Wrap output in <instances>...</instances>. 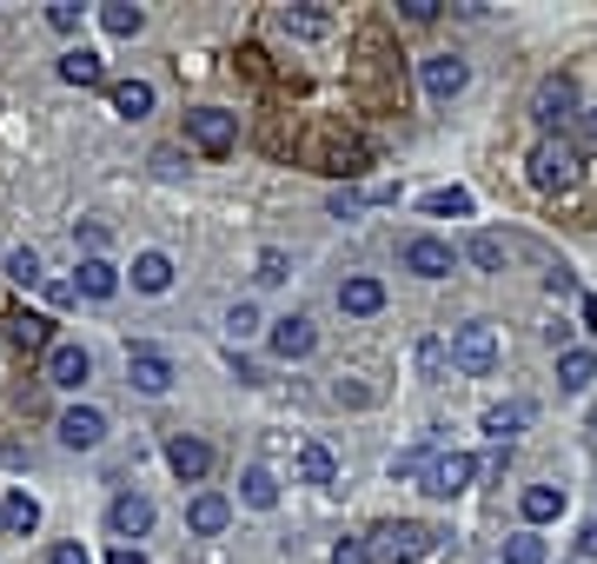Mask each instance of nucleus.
<instances>
[{"label":"nucleus","instance_id":"nucleus-32","mask_svg":"<svg viewBox=\"0 0 597 564\" xmlns=\"http://www.w3.org/2000/svg\"><path fill=\"white\" fill-rule=\"evenodd\" d=\"M7 279H13V286H47L40 253H33V246H13V253H7Z\"/></svg>","mask_w":597,"mask_h":564},{"label":"nucleus","instance_id":"nucleus-5","mask_svg":"<svg viewBox=\"0 0 597 564\" xmlns=\"http://www.w3.org/2000/svg\"><path fill=\"white\" fill-rule=\"evenodd\" d=\"M432 552H439V532H425V525H385L372 539V558H385V564H419Z\"/></svg>","mask_w":597,"mask_h":564},{"label":"nucleus","instance_id":"nucleus-1","mask_svg":"<svg viewBox=\"0 0 597 564\" xmlns=\"http://www.w3.org/2000/svg\"><path fill=\"white\" fill-rule=\"evenodd\" d=\"M532 120L545 126V140H565V126L585 120V106H578V80H572V73H545L538 93H532Z\"/></svg>","mask_w":597,"mask_h":564},{"label":"nucleus","instance_id":"nucleus-10","mask_svg":"<svg viewBox=\"0 0 597 564\" xmlns=\"http://www.w3.org/2000/svg\"><path fill=\"white\" fill-rule=\"evenodd\" d=\"M452 266H459L452 239H439V233H419V239H405V273H419V279H445Z\"/></svg>","mask_w":597,"mask_h":564},{"label":"nucleus","instance_id":"nucleus-20","mask_svg":"<svg viewBox=\"0 0 597 564\" xmlns=\"http://www.w3.org/2000/svg\"><path fill=\"white\" fill-rule=\"evenodd\" d=\"M525 425H532V399H505V406H492V412H485L492 445H512V432H525Z\"/></svg>","mask_w":597,"mask_h":564},{"label":"nucleus","instance_id":"nucleus-7","mask_svg":"<svg viewBox=\"0 0 597 564\" xmlns=\"http://www.w3.org/2000/svg\"><path fill=\"white\" fill-rule=\"evenodd\" d=\"M53 432H60L66 452H100V445H106V412H100V406H66Z\"/></svg>","mask_w":597,"mask_h":564},{"label":"nucleus","instance_id":"nucleus-25","mask_svg":"<svg viewBox=\"0 0 597 564\" xmlns=\"http://www.w3.org/2000/svg\"><path fill=\"white\" fill-rule=\"evenodd\" d=\"M465 259H472L478 273H505V259H512V246H505L498 233H472V239H465Z\"/></svg>","mask_w":597,"mask_h":564},{"label":"nucleus","instance_id":"nucleus-6","mask_svg":"<svg viewBox=\"0 0 597 564\" xmlns=\"http://www.w3.org/2000/svg\"><path fill=\"white\" fill-rule=\"evenodd\" d=\"M186 140H193L199 153H213V160H219V153H233L239 120H233L226 106H193V113H186Z\"/></svg>","mask_w":597,"mask_h":564},{"label":"nucleus","instance_id":"nucleus-38","mask_svg":"<svg viewBox=\"0 0 597 564\" xmlns=\"http://www.w3.org/2000/svg\"><path fill=\"white\" fill-rule=\"evenodd\" d=\"M332 564H379L372 558V539H339V545H332Z\"/></svg>","mask_w":597,"mask_h":564},{"label":"nucleus","instance_id":"nucleus-39","mask_svg":"<svg viewBox=\"0 0 597 564\" xmlns=\"http://www.w3.org/2000/svg\"><path fill=\"white\" fill-rule=\"evenodd\" d=\"M47 27H53V33H80V7H73V0H53V7H47Z\"/></svg>","mask_w":597,"mask_h":564},{"label":"nucleus","instance_id":"nucleus-35","mask_svg":"<svg viewBox=\"0 0 597 564\" xmlns=\"http://www.w3.org/2000/svg\"><path fill=\"white\" fill-rule=\"evenodd\" d=\"M259 326H266V319H259V306H253V299H239V306L226 312V339H233V346H239V339H253Z\"/></svg>","mask_w":597,"mask_h":564},{"label":"nucleus","instance_id":"nucleus-16","mask_svg":"<svg viewBox=\"0 0 597 564\" xmlns=\"http://www.w3.org/2000/svg\"><path fill=\"white\" fill-rule=\"evenodd\" d=\"M186 525H193L199 539H219V532L233 525V499H219V492H193V505H186Z\"/></svg>","mask_w":597,"mask_h":564},{"label":"nucleus","instance_id":"nucleus-9","mask_svg":"<svg viewBox=\"0 0 597 564\" xmlns=\"http://www.w3.org/2000/svg\"><path fill=\"white\" fill-rule=\"evenodd\" d=\"M266 346H272V359H312L319 352V326L306 312H286V319H272Z\"/></svg>","mask_w":597,"mask_h":564},{"label":"nucleus","instance_id":"nucleus-23","mask_svg":"<svg viewBox=\"0 0 597 564\" xmlns=\"http://www.w3.org/2000/svg\"><path fill=\"white\" fill-rule=\"evenodd\" d=\"M518 512H525V525H552V519L565 512V485H525Z\"/></svg>","mask_w":597,"mask_h":564},{"label":"nucleus","instance_id":"nucleus-17","mask_svg":"<svg viewBox=\"0 0 597 564\" xmlns=\"http://www.w3.org/2000/svg\"><path fill=\"white\" fill-rule=\"evenodd\" d=\"M66 86H113L106 80V60L93 53V47H73V53H60V66H53Z\"/></svg>","mask_w":597,"mask_h":564},{"label":"nucleus","instance_id":"nucleus-36","mask_svg":"<svg viewBox=\"0 0 597 564\" xmlns=\"http://www.w3.org/2000/svg\"><path fill=\"white\" fill-rule=\"evenodd\" d=\"M505 564H545V539H538V532L505 539Z\"/></svg>","mask_w":597,"mask_h":564},{"label":"nucleus","instance_id":"nucleus-14","mask_svg":"<svg viewBox=\"0 0 597 564\" xmlns=\"http://www.w3.org/2000/svg\"><path fill=\"white\" fill-rule=\"evenodd\" d=\"M166 465H173V479L199 485V479L213 472V445H206V439H193V432H173V439H166Z\"/></svg>","mask_w":597,"mask_h":564},{"label":"nucleus","instance_id":"nucleus-43","mask_svg":"<svg viewBox=\"0 0 597 564\" xmlns=\"http://www.w3.org/2000/svg\"><path fill=\"white\" fill-rule=\"evenodd\" d=\"M153 173H159V180H173V173H179V153H173V146H159V153H153Z\"/></svg>","mask_w":597,"mask_h":564},{"label":"nucleus","instance_id":"nucleus-15","mask_svg":"<svg viewBox=\"0 0 597 564\" xmlns=\"http://www.w3.org/2000/svg\"><path fill=\"white\" fill-rule=\"evenodd\" d=\"M339 312H346V319H372V312H385V286H379L372 273H352V279L339 286Z\"/></svg>","mask_w":597,"mask_h":564},{"label":"nucleus","instance_id":"nucleus-31","mask_svg":"<svg viewBox=\"0 0 597 564\" xmlns=\"http://www.w3.org/2000/svg\"><path fill=\"white\" fill-rule=\"evenodd\" d=\"M7 339H13L20 352H53V346H47V319H33V312H13V319H7Z\"/></svg>","mask_w":597,"mask_h":564},{"label":"nucleus","instance_id":"nucleus-4","mask_svg":"<svg viewBox=\"0 0 597 564\" xmlns=\"http://www.w3.org/2000/svg\"><path fill=\"white\" fill-rule=\"evenodd\" d=\"M173 352H159V346H126V386L133 392H146V399H166L173 392Z\"/></svg>","mask_w":597,"mask_h":564},{"label":"nucleus","instance_id":"nucleus-30","mask_svg":"<svg viewBox=\"0 0 597 564\" xmlns=\"http://www.w3.org/2000/svg\"><path fill=\"white\" fill-rule=\"evenodd\" d=\"M253 279H259V286H286V279H292V253H286V246H259Z\"/></svg>","mask_w":597,"mask_h":564},{"label":"nucleus","instance_id":"nucleus-49","mask_svg":"<svg viewBox=\"0 0 597 564\" xmlns=\"http://www.w3.org/2000/svg\"><path fill=\"white\" fill-rule=\"evenodd\" d=\"M578 312H585V332H597V299H591V293L578 299Z\"/></svg>","mask_w":597,"mask_h":564},{"label":"nucleus","instance_id":"nucleus-46","mask_svg":"<svg viewBox=\"0 0 597 564\" xmlns=\"http://www.w3.org/2000/svg\"><path fill=\"white\" fill-rule=\"evenodd\" d=\"M47 564H93V558H86L80 545H53V552H47Z\"/></svg>","mask_w":597,"mask_h":564},{"label":"nucleus","instance_id":"nucleus-8","mask_svg":"<svg viewBox=\"0 0 597 564\" xmlns=\"http://www.w3.org/2000/svg\"><path fill=\"white\" fill-rule=\"evenodd\" d=\"M472 479H478V459H472V452H439L419 492H425V499H459Z\"/></svg>","mask_w":597,"mask_h":564},{"label":"nucleus","instance_id":"nucleus-44","mask_svg":"<svg viewBox=\"0 0 597 564\" xmlns=\"http://www.w3.org/2000/svg\"><path fill=\"white\" fill-rule=\"evenodd\" d=\"M359 206H366V193H332V213H339V219H352Z\"/></svg>","mask_w":597,"mask_h":564},{"label":"nucleus","instance_id":"nucleus-42","mask_svg":"<svg viewBox=\"0 0 597 564\" xmlns=\"http://www.w3.org/2000/svg\"><path fill=\"white\" fill-rule=\"evenodd\" d=\"M578 153H597V106L578 120Z\"/></svg>","mask_w":597,"mask_h":564},{"label":"nucleus","instance_id":"nucleus-47","mask_svg":"<svg viewBox=\"0 0 597 564\" xmlns=\"http://www.w3.org/2000/svg\"><path fill=\"white\" fill-rule=\"evenodd\" d=\"M106 564H146V552H140V545H113V552H106Z\"/></svg>","mask_w":597,"mask_h":564},{"label":"nucleus","instance_id":"nucleus-41","mask_svg":"<svg viewBox=\"0 0 597 564\" xmlns=\"http://www.w3.org/2000/svg\"><path fill=\"white\" fill-rule=\"evenodd\" d=\"M405 7V20H439L445 13V0H399Z\"/></svg>","mask_w":597,"mask_h":564},{"label":"nucleus","instance_id":"nucleus-28","mask_svg":"<svg viewBox=\"0 0 597 564\" xmlns=\"http://www.w3.org/2000/svg\"><path fill=\"white\" fill-rule=\"evenodd\" d=\"M100 27H106L113 40H133V33L146 27V13H140L133 0H106V7H100Z\"/></svg>","mask_w":597,"mask_h":564},{"label":"nucleus","instance_id":"nucleus-26","mask_svg":"<svg viewBox=\"0 0 597 564\" xmlns=\"http://www.w3.org/2000/svg\"><path fill=\"white\" fill-rule=\"evenodd\" d=\"M173 286V259L166 253H140L133 259V293H166Z\"/></svg>","mask_w":597,"mask_h":564},{"label":"nucleus","instance_id":"nucleus-40","mask_svg":"<svg viewBox=\"0 0 597 564\" xmlns=\"http://www.w3.org/2000/svg\"><path fill=\"white\" fill-rule=\"evenodd\" d=\"M445 366H452V346L445 339H425L419 346V372H445Z\"/></svg>","mask_w":597,"mask_h":564},{"label":"nucleus","instance_id":"nucleus-50","mask_svg":"<svg viewBox=\"0 0 597 564\" xmlns=\"http://www.w3.org/2000/svg\"><path fill=\"white\" fill-rule=\"evenodd\" d=\"M0 532H7V505H0Z\"/></svg>","mask_w":597,"mask_h":564},{"label":"nucleus","instance_id":"nucleus-34","mask_svg":"<svg viewBox=\"0 0 597 564\" xmlns=\"http://www.w3.org/2000/svg\"><path fill=\"white\" fill-rule=\"evenodd\" d=\"M432 459H439V452H432V439H425V445H412V452H399V459H392V479H419V485H425Z\"/></svg>","mask_w":597,"mask_h":564},{"label":"nucleus","instance_id":"nucleus-24","mask_svg":"<svg viewBox=\"0 0 597 564\" xmlns=\"http://www.w3.org/2000/svg\"><path fill=\"white\" fill-rule=\"evenodd\" d=\"M591 379H597V359L585 346H565V352H558V386H565V392H591Z\"/></svg>","mask_w":597,"mask_h":564},{"label":"nucleus","instance_id":"nucleus-12","mask_svg":"<svg viewBox=\"0 0 597 564\" xmlns=\"http://www.w3.org/2000/svg\"><path fill=\"white\" fill-rule=\"evenodd\" d=\"M106 532L126 545V539H146L153 532V499L146 492H120L113 505H106Z\"/></svg>","mask_w":597,"mask_h":564},{"label":"nucleus","instance_id":"nucleus-48","mask_svg":"<svg viewBox=\"0 0 597 564\" xmlns=\"http://www.w3.org/2000/svg\"><path fill=\"white\" fill-rule=\"evenodd\" d=\"M578 558H597V525H585V532H578Z\"/></svg>","mask_w":597,"mask_h":564},{"label":"nucleus","instance_id":"nucleus-18","mask_svg":"<svg viewBox=\"0 0 597 564\" xmlns=\"http://www.w3.org/2000/svg\"><path fill=\"white\" fill-rule=\"evenodd\" d=\"M106 100H113V113H120V120H146L159 93H153V80H140V73H133V80H113V86H106Z\"/></svg>","mask_w":597,"mask_h":564},{"label":"nucleus","instance_id":"nucleus-37","mask_svg":"<svg viewBox=\"0 0 597 564\" xmlns=\"http://www.w3.org/2000/svg\"><path fill=\"white\" fill-rule=\"evenodd\" d=\"M106 239H113V233H106L100 219H80V226H73V246H86V259H106Z\"/></svg>","mask_w":597,"mask_h":564},{"label":"nucleus","instance_id":"nucleus-21","mask_svg":"<svg viewBox=\"0 0 597 564\" xmlns=\"http://www.w3.org/2000/svg\"><path fill=\"white\" fill-rule=\"evenodd\" d=\"M239 505H246V512H272V505H279V479H272L266 465H246V472H239Z\"/></svg>","mask_w":597,"mask_h":564},{"label":"nucleus","instance_id":"nucleus-45","mask_svg":"<svg viewBox=\"0 0 597 564\" xmlns=\"http://www.w3.org/2000/svg\"><path fill=\"white\" fill-rule=\"evenodd\" d=\"M47 299H53V306H73L80 293H73V279H47Z\"/></svg>","mask_w":597,"mask_h":564},{"label":"nucleus","instance_id":"nucleus-29","mask_svg":"<svg viewBox=\"0 0 597 564\" xmlns=\"http://www.w3.org/2000/svg\"><path fill=\"white\" fill-rule=\"evenodd\" d=\"M419 206H425L432 219H472V193H465V186H439V193H425Z\"/></svg>","mask_w":597,"mask_h":564},{"label":"nucleus","instance_id":"nucleus-11","mask_svg":"<svg viewBox=\"0 0 597 564\" xmlns=\"http://www.w3.org/2000/svg\"><path fill=\"white\" fill-rule=\"evenodd\" d=\"M93 379V352L86 346H73V339H60L53 352H47V386H60V392H80Z\"/></svg>","mask_w":597,"mask_h":564},{"label":"nucleus","instance_id":"nucleus-22","mask_svg":"<svg viewBox=\"0 0 597 564\" xmlns=\"http://www.w3.org/2000/svg\"><path fill=\"white\" fill-rule=\"evenodd\" d=\"M279 27H286L292 40H326V33H332V13H326V7H279Z\"/></svg>","mask_w":597,"mask_h":564},{"label":"nucleus","instance_id":"nucleus-13","mask_svg":"<svg viewBox=\"0 0 597 564\" xmlns=\"http://www.w3.org/2000/svg\"><path fill=\"white\" fill-rule=\"evenodd\" d=\"M419 80H425V93H432V100H459V93L472 86V66H465L459 53H432V60L419 66Z\"/></svg>","mask_w":597,"mask_h":564},{"label":"nucleus","instance_id":"nucleus-3","mask_svg":"<svg viewBox=\"0 0 597 564\" xmlns=\"http://www.w3.org/2000/svg\"><path fill=\"white\" fill-rule=\"evenodd\" d=\"M452 372H465V379H485V372H498V359H505V346H498V326H459L452 339Z\"/></svg>","mask_w":597,"mask_h":564},{"label":"nucleus","instance_id":"nucleus-2","mask_svg":"<svg viewBox=\"0 0 597 564\" xmlns=\"http://www.w3.org/2000/svg\"><path fill=\"white\" fill-rule=\"evenodd\" d=\"M525 166H532V186H545V193H572L578 173H585V153H578L572 140H538Z\"/></svg>","mask_w":597,"mask_h":564},{"label":"nucleus","instance_id":"nucleus-33","mask_svg":"<svg viewBox=\"0 0 597 564\" xmlns=\"http://www.w3.org/2000/svg\"><path fill=\"white\" fill-rule=\"evenodd\" d=\"M0 505H7V532H20V539H27V532H40V505H33L27 492H7Z\"/></svg>","mask_w":597,"mask_h":564},{"label":"nucleus","instance_id":"nucleus-19","mask_svg":"<svg viewBox=\"0 0 597 564\" xmlns=\"http://www.w3.org/2000/svg\"><path fill=\"white\" fill-rule=\"evenodd\" d=\"M73 293H80V299H93V306H106V299L120 293V266H113V259H80Z\"/></svg>","mask_w":597,"mask_h":564},{"label":"nucleus","instance_id":"nucleus-27","mask_svg":"<svg viewBox=\"0 0 597 564\" xmlns=\"http://www.w3.org/2000/svg\"><path fill=\"white\" fill-rule=\"evenodd\" d=\"M339 479V459L312 439V445H299V485H332Z\"/></svg>","mask_w":597,"mask_h":564}]
</instances>
